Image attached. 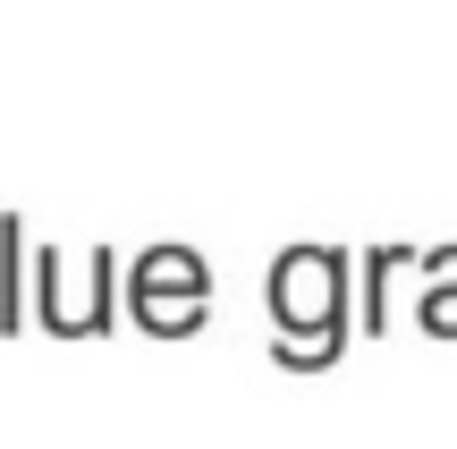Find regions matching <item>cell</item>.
<instances>
[{
  "label": "cell",
  "instance_id": "7a4b0ae2",
  "mask_svg": "<svg viewBox=\"0 0 457 449\" xmlns=\"http://www.w3.org/2000/svg\"><path fill=\"white\" fill-rule=\"evenodd\" d=\"M111 246H94V314H85V331H102V322H111Z\"/></svg>",
  "mask_w": 457,
  "mask_h": 449
},
{
  "label": "cell",
  "instance_id": "6da1fadb",
  "mask_svg": "<svg viewBox=\"0 0 457 449\" xmlns=\"http://www.w3.org/2000/svg\"><path fill=\"white\" fill-rule=\"evenodd\" d=\"M17 246H26V229H17V212H0V331L17 339Z\"/></svg>",
  "mask_w": 457,
  "mask_h": 449
}]
</instances>
